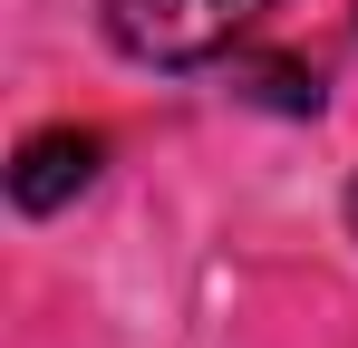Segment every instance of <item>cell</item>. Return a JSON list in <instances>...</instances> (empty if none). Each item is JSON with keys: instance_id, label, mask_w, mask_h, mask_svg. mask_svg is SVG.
I'll list each match as a JSON object with an SVG mask.
<instances>
[{"instance_id": "cell-1", "label": "cell", "mask_w": 358, "mask_h": 348, "mask_svg": "<svg viewBox=\"0 0 358 348\" xmlns=\"http://www.w3.org/2000/svg\"><path fill=\"white\" fill-rule=\"evenodd\" d=\"M271 0H107V49L136 68H203L262 20Z\"/></svg>"}, {"instance_id": "cell-2", "label": "cell", "mask_w": 358, "mask_h": 348, "mask_svg": "<svg viewBox=\"0 0 358 348\" xmlns=\"http://www.w3.org/2000/svg\"><path fill=\"white\" fill-rule=\"evenodd\" d=\"M97 165H107V136L97 126H39L10 155V203L20 213H59V203H78L97 184Z\"/></svg>"}, {"instance_id": "cell-3", "label": "cell", "mask_w": 358, "mask_h": 348, "mask_svg": "<svg viewBox=\"0 0 358 348\" xmlns=\"http://www.w3.org/2000/svg\"><path fill=\"white\" fill-rule=\"evenodd\" d=\"M252 97H271V107L310 116V107H320V78H300L291 58H271V68H252Z\"/></svg>"}, {"instance_id": "cell-4", "label": "cell", "mask_w": 358, "mask_h": 348, "mask_svg": "<svg viewBox=\"0 0 358 348\" xmlns=\"http://www.w3.org/2000/svg\"><path fill=\"white\" fill-rule=\"evenodd\" d=\"M349 232H358V184H349Z\"/></svg>"}]
</instances>
